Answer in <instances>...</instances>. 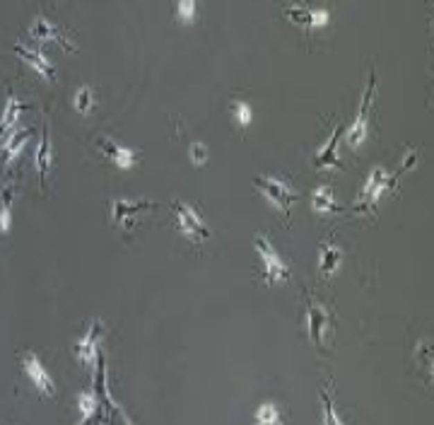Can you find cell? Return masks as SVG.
<instances>
[{
    "label": "cell",
    "mask_w": 434,
    "mask_h": 425,
    "mask_svg": "<svg viewBox=\"0 0 434 425\" xmlns=\"http://www.w3.org/2000/svg\"><path fill=\"white\" fill-rule=\"evenodd\" d=\"M311 206L316 212H331L336 210V196H333L331 186H319L311 196Z\"/></svg>",
    "instance_id": "cell-20"
},
{
    "label": "cell",
    "mask_w": 434,
    "mask_h": 425,
    "mask_svg": "<svg viewBox=\"0 0 434 425\" xmlns=\"http://www.w3.org/2000/svg\"><path fill=\"white\" fill-rule=\"evenodd\" d=\"M94 102H97V97H94L92 88H87V85H85V88H80L78 94H75V106H78L80 114H87V111L94 106Z\"/></svg>",
    "instance_id": "cell-23"
},
{
    "label": "cell",
    "mask_w": 434,
    "mask_h": 425,
    "mask_svg": "<svg viewBox=\"0 0 434 425\" xmlns=\"http://www.w3.org/2000/svg\"><path fill=\"white\" fill-rule=\"evenodd\" d=\"M22 367H24V372H27V377L32 379V384L44 394V397H49V399L55 397V382H53L51 374L46 372L44 362L39 360L37 353H32V351L24 353V356H22Z\"/></svg>",
    "instance_id": "cell-9"
},
{
    "label": "cell",
    "mask_w": 434,
    "mask_h": 425,
    "mask_svg": "<svg viewBox=\"0 0 434 425\" xmlns=\"http://www.w3.org/2000/svg\"><path fill=\"white\" fill-rule=\"evenodd\" d=\"M27 109V104L19 102L15 94H8V99H5V109L3 114H0V138H8L10 133L15 131V124L19 121V116H22V111Z\"/></svg>",
    "instance_id": "cell-16"
},
{
    "label": "cell",
    "mask_w": 434,
    "mask_h": 425,
    "mask_svg": "<svg viewBox=\"0 0 434 425\" xmlns=\"http://www.w3.org/2000/svg\"><path fill=\"white\" fill-rule=\"evenodd\" d=\"M29 37H32V42H39V44H46V42L60 44V47H63L68 53L78 51V49H75L73 44L68 42V37H65V34L60 32L58 27H53V24L49 22L46 17H37V19H34V24L29 27Z\"/></svg>",
    "instance_id": "cell-10"
},
{
    "label": "cell",
    "mask_w": 434,
    "mask_h": 425,
    "mask_svg": "<svg viewBox=\"0 0 434 425\" xmlns=\"http://www.w3.org/2000/svg\"><path fill=\"white\" fill-rule=\"evenodd\" d=\"M374 94H376V78H374V70H372L370 85H367V90H365V97H362V104H360V109H357V116L350 128H347V135H345L347 148L357 150L367 140V133H370V109H372V102H374Z\"/></svg>",
    "instance_id": "cell-3"
},
{
    "label": "cell",
    "mask_w": 434,
    "mask_h": 425,
    "mask_svg": "<svg viewBox=\"0 0 434 425\" xmlns=\"http://www.w3.org/2000/svg\"><path fill=\"white\" fill-rule=\"evenodd\" d=\"M340 135H342V126H338V128L331 133V138H328V143L319 150V153H316L314 165L319 167V169L340 165V160H338V140H340Z\"/></svg>",
    "instance_id": "cell-17"
},
{
    "label": "cell",
    "mask_w": 434,
    "mask_h": 425,
    "mask_svg": "<svg viewBox=\"0 0 434 425\" xmlns=\"http://www.w3.org/2000/svg\"><path fill=\"white\" fill-rule=\"evenodd\" d=\"M254 247H256V251H259L261 266H263L266 283H285V281H290V276H292L290 266H287L285 261L280 259V254L275 251V247H272L263 235H256Z\"/></svg>",
    "instance_id": "cell-4"
},
{
    "label": "cell",
    "mask_w": 434,
    "mask_h": 425,
    "mask_svg": "<svg viewBox=\"0 0 434 425\" xmlns=\"http://www.w3.org/2000/svg\"><path fill=\"white\" fill-rule=\"evenodd\" d=\"M321 401H324V423H342V418L336 413V406H333L331 397L326 392L321 394Z\"/></svg>",
    "instance_id": "cell-26"
},
{
    "label": "cell",
    "mask_w": 434,
    "mask_h": 425,
    "mask_svg": "<svg viewBox=\"0 0 434 425\" xmlns=\"http://www.w3.org/2000/svg\"><path fill=\"white\" fill-rule=\"evenodd\" d=\"M408 167H413V165H406V162H403L401 169H398L396 174H388V172L381 169V167H374V169L370 172V176H367L365 186H362L360 196H357L355 210L362 212V210H372V208H374L376 201H379L383 194H388V191L393 189V181H396L398 176H401L403 172L408 169Z\"/></svg>",
    "instance_id": "cell-1"
},
{
    "label": "cell",
    "mask_w": 434,
    "mask_h": 425,
    "mask_svg": "<svg viewBox=\"0 0 434 425\" xmlns=\"http://www.w3.org/2000/svg\"><path fill=\"white\" fill-rule=\"evenodd\" d=\"M29 135H32V131H19V133L12 131V133L0 143V167H3V169H8V167L22 155L24 145L29 143Z\"/></svg>",
    "instance_id": "cell-14"
},
{
    "label": "cell",
    "mask_w": 434,
    "mask_h": 425,
    "mask_svg": "<svg viewBox=\"0 0 434 425\" xmlns=\"http://www.w3.org/2000/svg\"><path fill=\"white\" fill-rule=\"evenodd\" d=\"M176 17L181 24H193L198 17V0H176Z\"/></svg>",
    "instance_id": "cell-22"
},
{
    "label": "cell",
    "mask_w": 434,
    "mask_h": 425,
    "mask_svg": "<svg viewBox=\"0 0 434 425\" xmlns=\"http://www.w3.org/2000/svg\"><path fill=\"white\" fill-rule=\"evenodd\" d=\"M97 148L102 150L104 158H107L109 162H114L119 169H130V167H135L140 162V158L133 153V150L123 148V145L111 143L109 138H97Z\"/></svg>",
    "instance_id": "cell-12"
},
{
    "label": "cell",
    "mask_w": 434,
    "mask_h": 425,
    "mask_svg": "<svg viewBox=\"0 0 434 425\" xmlns=\"http://www.w3.org/2000/svg\"><path fill=\"white\" fill-rule=\"evenodd\" d=\"M97 406H99V399L97 394L92 392H83L78 397V408H80V423L89 421V418L97 413Z\"/></svg>",
    "instance_id": "cell-21"
},
{
    "label": "cell",
    "mask_w": 434,
    "mask_h": 425,
    "mask_svg": "<svg viewBox=\"0 0 434 425\" xmlns=\"http://www.w3.org/2000/svg\"><path fill=\"white\" fill-rule=\"evenodd\" d=\"M12 199H15V184H8L0 191V235H8L12 227Z\"/></svg>",
    "instance_id": "cell-19"
},
{
    "label": "cell",
    "mask_w": 434,
    "mask_h": 425,
    "mask_svg": "<svg viewBox=\"0 0 434 425\" xmlns=\"http://www.w3.org/2000/svg\"><path fill=\"white\" fill-rule=\"evenodd\" d=\"M208 155L210 153H208V148H205L203 143H193V145H191V160H193L196 165L203 167L205 162H208Z\"/></svg>",
    "instance_id": "cell-27"
},
{
    "label": "cell",
    "mask_w": 434,
    "mask_h": 425,
    "mask_svg": "<svg viewBox=\"0 0 434 425\" xmlns=\"http://www.w3.org/2000/svg\"><path fill=\"white\" fill-rule=\"evenodd\" d=\"M342 261V251L338 249L333 242H324L321 244V254H319V268H321V276H333L338 271Z\"/></svg>",
    "instance_id": "cell-18"
},
{
    "label": "cell",
    "mask_w": 434,
    "mask_h": 425,
    "mask_svg": "<svg viewBox=\"0 0 434 425\" xmlns=\"http://www.w3.org/2000/svg\"><path fill=\"white\" fill-rule=\"evenodd\" d=\"M157 208V203L155 201H128V199H116L114 203H111V217H114V222L119 227H123V230H133V222L138 215H143V212L148 210H155Z\"/></svg>",
    "instance_id": "cell-7"
},
{
    "label": "cell",
    "mask_w": 434,
    "mask_h": 425,
    "mask_svg": "<svg viewBox=\"0 0 434 425\" xmlns=\"http://www.w3.org/2000/svg\"><path fill=\"white\" fill-rule=\"evenodd\" d=\"M254 186L270 201V206H275V208L282 212V215H290L292 206L300 199V194H297L285 179H277V176H256Z\"/></svg>",
    "instance_id": "cell-2"
},
{
    "label": "cell",
    "mask_w": 434,
    "mask_h": 425,
    "mask_svg": "<svg viewBox=\"0 0 434 425\" xmlns=\"http://www.w3.org/2000/svg\"><path fill=\"white\" fill-rule=\"evenodd\" d=\"M229 111H232V116H234V121L239 126H249L251 119H254V111H251V106L246 102H241V99H236V102L229 106Z\"/></svg>",
    "instance_id": "cell-24"
},
{
    "label": "cell",
    "mask_w": 434,
    "mask_h": 425,
    "mask_svg": "<svg viewBox=\"0 0 434 425\" xmlns=\"http://www.w3.org/2000/svg\"><path fill=\"white\" fill-rule=\"evenodd\" d=\"M102 324L94 322L92 326L87 328V333H85L83 338H80L78 343H75V356H78V360L83 362V365H94L99 358V338H102Z\"/></svg>",
    "instance_id": "cell-11"
},
{
    "label": "cell",
    "mask_w": 434,
    "mask_h": 425,
    "mask_svg": "<svg viewBox=\"0 0 434 425\" xmlns=\"http://www.w3.org/2000/svg\"><path fill=\"white\" fill-rule=\"evenodd\" d=\"M174 217H176V225H179V230L184 232L189 240H193V242H208L210 240L208 225H205L203 217H200L198 212L191 208V206L176 201V203H174Z\"/></svg>",
    "instance_id": "cell-6"
},
{
    "label": "cell",
    "mask_w": 434,
    "mask_h": 425,
    "mask_svg": "<svg viewBox=\"0 0 434 425\" xmlns=\"http://www.w3.org/2000/svg\"><path fill=\"white\" fill-rule=\"evenodd\" d=\"M254 421H256V423H263V425L277 423V421H280V413H277V406H272V403H263V406H259V411L254 413Z\"/></svg>",
    "instance_id": "cell-25"
},
{
    "label": "cell",
    "mask_w": 434,
    "mask_h": 425,
    "mask_svg": "<svg viewBox=\"0 0 434 425\" xmlns=\"http://www.w3.org/2000/svg\"><path fill=\"white\" fill-rule=\"evenodd\" d=\"M15 53L19 56V58L24 60V63H29L34 70L39 73V78H46V80H53L55 78V68L53 63L46 58L42 51H37V49H29L24 47V44H15Z\"/></svg>",
    "instance_id": "cell-15"
},
{
    "label": "cell",
    "mask_w": 434,
    "mask_h": 425,
    "mask_svg": "<svg viewBox=\"0 0 434 425\" xmlns=\"http://www.w3.org/2000/svg\"><path fill=\"white\" fill-rule=\"evenodd\" d=\"M37 172H39V181H42V189H46V179L49 174H51V167H53V148H51V131H49V126L44 124V131H42V140H39L37 145Z\"/></svg>",
    "instance_id": "cell-13"
},
{
    "label": "cell",
    "mask_w": 434,
    "mask_h": 425,
    "mask_svg": "<svg viewBox=\"0 0 434 425\" xmlns=\"http://www.w3.org/2000/svg\"><path fill=\"white\" fill-rule=\"evenodd\" d=\"M285 15L290 22L300 24V27H306V29H319L331 22V12H328V10L306 8V5H300V3L285 5Z\"/></svg>",
    "instance_id": "cell-8"
},
{
    "label": "cell",
    "mask_w": 434,
    "mask_h": 425,
    "mask_svg": "<svg viewBox=\"0 0 434 425\" xmlns=\"http://www.w3.org/2000/svg\"><path fill=\"white\" fill-rule=\"evenodd\" d=\"M306 322H309V338L319 348H326L328 338H331V333H333V317H331V312H328L326 307L316 300V297H311L309 300Z\"/></svg>",
    "instance_id": "cell-5"
}]
</instances>
